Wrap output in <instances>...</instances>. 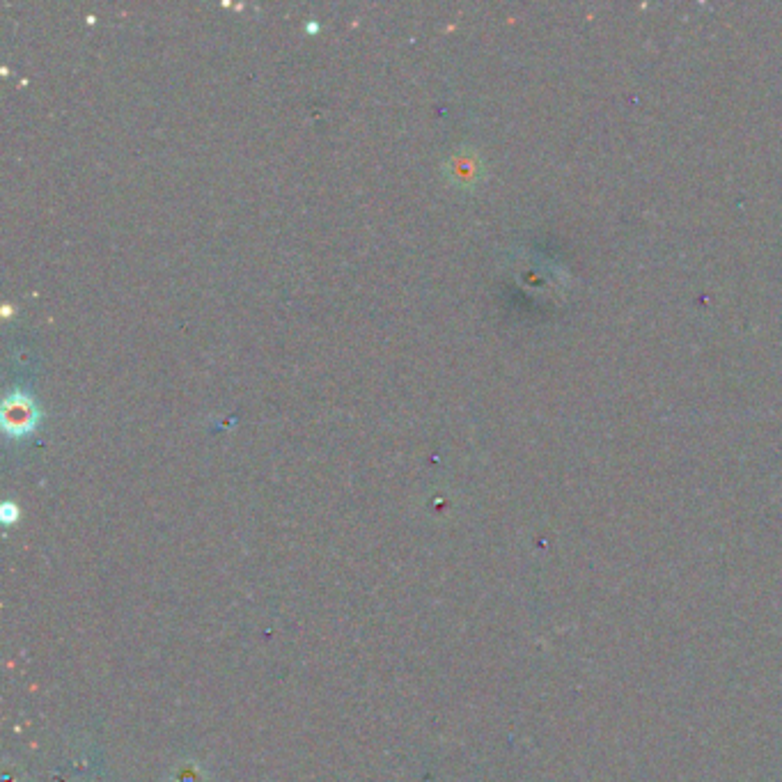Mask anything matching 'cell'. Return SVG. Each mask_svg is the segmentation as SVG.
Returning <instances> with one entry per match:
<instances>
[{
    "instance_id": "6da1fadb",
    "label": "cell",
    "mask_w": 782,
    "mask_h": 782,
    "mask_svg": "<svg viewBox=\"0 0 782 782\" xmlns=\"http://www.w3.org/2000/svg\"><path fill=\"white\" fill-rule=\"evenodd\" d=\"M3 420H5V427L14 434L28 432V429L33 427V420H35L33 402L26 400V397H23L21 393H14L12 397H7L5 409H3Z\"/></svg>"
}]
</instances>
